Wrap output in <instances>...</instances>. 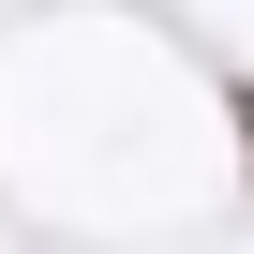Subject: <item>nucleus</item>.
Instances as JSON below:
<instances>
[{
	"instance_id": "1",
	"label": "nucleus",
	"mask_w": 254,
	"mask_h": 254,
	"mask_svg": "<svg viewBox=\"0 0 254 254\" xmlns=\"http://www.w3.org/2000/svg\"><path fill=\"white\" fill-rule=\"evenodd\" d=\"M239 165H254V90H239Z\"/></svg>"
}]
</instances>
